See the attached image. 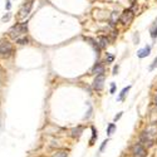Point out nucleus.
<instances>
[{
	"instance_id": "obj_1",
	"label": "nucleus",
	"mask_w": 157,
	"mask_h": 157,
	"mask_svg": "<svg viewBox=\"0 0 157 157\" xmlns=\"http://www.w3.org/2000/svg\"><path fill=\"white\" fill-rule=\"evenodd\" d=\"M27 30H28V22L20 23V24H16L9 29V37L13 38V39H18L20 35L27 33Z\"/></svg>"
},
{
	"instance_id": "obj_2",
	"label": "nucleus",
	"mask_w": 157,
	"mask_h": 157,
	"mask_svg": "<svg viewBox=\"0 0 157 157\" xmlns=\"http://www.w3.org/2000/svg\"><path fill=\"white\" fill-rule=\"evenodd\" d=\"M14 52L11 43L6 39H0V57H9Z\"/></svg>"
},
{
	"instance_id": "obj_3",
	"label": "nucleus",
	"mask_w": 157,
	"mask_h": 157,
	"mask_svg": "<svg viewBox=\"0 0 157 157\" xmlns=\"http://www.w3.org/2000/svg\"><path fill=\"white\" fill-rule=\"evenodd\" d=\"M33 1L34 0H27V1L23 4L20 10H19V18H27L29 15V13L32 11V8H33Z\"/></svg>"
},
{
	"instance_id": "obj_4",
	"label": "nucleus",
	"mask_w": 157,
	"mask_h": 157,
	"mask_svg": "<svg viewBox=\"0 0 157 157\" xmlns=\"http://www.w3.org/2000/svg\"><path fill=\"white\" fill-rule=\"evenodd\" d=\"M132 155L133 157H146L147 156V150L143 145L136 143L132 147Z\"/></svg>"
},
{
	"instance_id": "obj_5",
	"label": "nucleus",
	"mask_w": 157,
	"mask_h": 157,
	"mask_svg": "<svg viewBox=\"0 0 157 157\" xmlns=\"http://www.w3.org/2000/svg\"><path fill=\"white\" fill-rule=\"evenodd\" d=\"M104 82H106V77H104V74L96 75V78H94L93 83H92L93 89H94V91H102L103 87H104Z\"/></svg>"
},
{
	"instance_id": "obj_6",
	"label": "nucleus",
	"mask_w": 157,
	"mask_h": 157,
	"mask_svg": "<svg viewBox=\"0 0 157 157\" xmlns=\"http://www.w3.org/2000/svg\"><path fill=\"white\" fill-rule=\"evenodd\" d=\"M133 18H135V14H133L132 9H126V10L121 14L120 20L123 23V24H131Z\"/></svg>"
},
{
	"instance_id": "obj_7",
	"label": "nucleus",
	"mask_w": 157,
	"mask_h": 157,
	"mask_svg": "<svg viewBox=\"0 0 157 157\" xmlns=\"http://www.w3.org/2000/svg\"><path fill=\"white\" fill-rule=\"evenodd\" d=\"M140 143L142 145V143H143V145H146V146H152V145H153V140H151L150 138V137H148V132H143V133H142V135L140 136Z\"/></svg>"
},
{
	"instance_id": "obj_8",
	"label": "nucleus",
	"mask_w": 157,
	"mask_h": 157,
	"mask_svg": "<svg viewBox=\"0 0 157 157\" xmlns=\"http://www.w3.org/2000/svg\"><path fill=\"white\" fill-rule=\"evenodd\" d=\"M150 53H151V45H146L145 48H142V49H140L138 52H137V57L142 59V58H146V57H148Z\"/></svg>"
},
{
	"instance_id": "obj_9",
	"label": "nucleus",
	"mask_w": 157,
	"mask_h": 157,
	"mask_svg": "<svg viewBox=\"0 0 157 157\" xmlns=\"http://www.w3.org/2000/svg\"><path fill=\"white\" fill-rule=\"evenodd\" d=\"M92 73L96 74V75H99V74H103L104 73V65L101 63V62H98V63H96L93 65L92 68Z\"/></svg>"
},
{
	"instance_id": "obj_10",
	"label": "nucleus",
	"mask_w": 157,
	"mask_h": 157,
	"mask_svg": "<svg viewBox=\"0 0 157 157\" xmlns=\"http://www.w3.org/2000/svg\"><path fill=\"white\" fill-rule=\"evenodd\" d=\"M84 39H85V42H89V44H91V45L93 47V49L96 50V53H97V54L101 53V47H99V44H98V43H97L96 40L92 39V38H84Z\"/></svg>"
},
{
	"instance_id": "obj_11",
	"label": "nucleus",
	"mask_w": 157,
	"mask_h": 157,
	"mask_svg": "<svg viewBox=\"0 0 157 157\" xmlns=\"http://www.w3.org/2000/svg\"><path fill=\"white\" fill-rule=\"evenodd\" d=\"M82 133H83V127L78 126V127H75L72 130V137L73 138H79V137L82 136Z\"/></svg>"
},
{
	"instance_id": "obj_12",
	"label": "nucleus",
	"mask_w": 157,
	"mask_h": 157,
	"mask_svg": "<svg viewBox=\"0 0 157 157\" xmlns=\"http://www.w3.org/2000/svg\"><path fill=\"white\" fill-rule=\"evenodd\" d=\"M98 44H99V47H101V49L107 48V45L109 44L108 38H107V37H99V38H98Z\"/></svg>"
},
{
	"instance_id": "obj_13",
	"label": "nucleus",
	"mask_w": 157,
	"mask_h": 157,
	"mask_svg": "<svg viewBox=\"0 0 157 157\" xmlns=\"http://www.w3.org/2000/svg\"><path fill=\"white\" fill-rule=\"evenodd\" d=\"M130 89H131V85H128V87L123 88L122 91H121V93H120V96L117 97V101H120V102L125 101V98H126V96H127V93H128V91H130Z\"/></svg>"
},
{
	"instance_id": "obj_14",
	"label": "nucleus",
	"mask_w": 157,
	"mask_h": 157,
	"mask_svg": "<svg viewBox=\"0 0 157 157\" xmlns=\"http://www.w3.org/2000/svg\"><path fill=\"white\" fill-rule=\"evenodd\" d=\"M150 33H151V38L155 40L156 38H157V19L153 22V24L151 25V28H150Z\"/></svg>"
},
{
	"instance_id": "obj_15",
	"label": "nucleus",
	"mask_w": 157,
	"mask_h": 157,
	"mask_svg": "<svg viewBox=\"0 0 157 157\" xmlns=\"http://www.w3.org/2000/svg\"><path fill=\"white\" fill-rule=\"evenodd\" d=\"M16 40V43L18 44H20V45H24V44H28V43H29V38L28 37H19L18 39H15Z\"/></svg>"
},
{
	"instance_id": "obj_16",
	"label": "nucleus",
	"mask_w": 157,
	"mask_h": 157,
	"mask_svg": "<svg viewBox=\"0 0 157 157\" xmlns=\"http://www.w3.org/2000/svg\"><path fill=\"white\" fill-rule=\"evenodd\" d=\"M97 137H98V135H97L96 128H94V127L92 126V138L89 140V146H93V145H94V141L97 140Z\"/></svg>"
},
{
	"instance_id": "obj_17",
	"label": "nucleus",
	"mask_w": 157,
	"mask_h": 157,
	"mask_svg": "<svg viewBox=\"0 0 157 157\" xmlns=\"http://www.w3.org/2000/svg\"><path fill=\"white\" fill-rule=\"evenodd\" d=\"M115 131H116V125L115 123H109L108 127H107V136H111Z\"/></svg>"
},
{
	"instance_id": "obj_18",
	"label": "nucleus",
	"mask_w": 157,
	"mask_h": 157,
	"mask_svg": "<svg viewBox=\"0 0 157 157\" xmlns=\"http://www.w3.org/2000/svg\"><path fill=\"white\" fill-rule=\"evenodd\" d=\"M53 157H68V153L65 151H58V152H55Z\"/></svg>"
},
{
	"instance_id": "obj_19",
	"label": "nucleus",
	"mask_w": 157,
	"mask_h": 157,
	"mask_svg": "<svg viewBox=\"0 0 157 157\" xmlns=\"http://www.w3.org/2000/svg\"><path fill=\"white\" fill-rule=\"evenodd\" d=\"M118 19L117 16V11H113L112 13V16H111V25H115L116 24V20Z\"/></svg>"
},
{
	"instance_id": "obj_20",
	"label": "nucleus",
	"mask_w": 157,
	"mask_h": 157,
	"mask_svg": "<svg viewBox=\"0 0 157 157\" xmlns=\"http://www.w3.org/2000/svg\"><path fill=\"white\" fill-rule=\"evenodd\" d=\"M133 43H135V44H138L140 43V35H138V33H135V34H133Z\"/></svg>"
},
{
	"instance_id": "obj_21",
	"label": "nucleus",
	"mask_w": 157,
	"mask_h": 157,
	"mask_svg": "<svg viewBox=\"0 0 157 157\" xmlns=\"http://www.w3.org/2000/svg\"><path fill=\"white\" fill-rule=\"evenodd\" d=\"M10 18H11V14H10V13H6V15H4V16L1 18V22H3V23L9 22V20H10Z\"/></svg>"
},
{
	"instance_id": "obj_22",
	"label": "nucleus",
	"mask_w": 157,
	"mask_h": 157,
	"mask_svg": "<svg viewBox=\"0 0 157 157\" xmlns=\"http://www.w3.org/2000/svg\"><path fill=\"white\" fill-rule=\"evenodd\" d=\"M113 60H115V55H112V54H107V57H106V62H107V63H112Z\"/></svg>"
},
{
	"instance_id": "obj_23",
	"label": "nucleus",
	"mask_w": 157,
	"mask_h": 157,
	"mask_svg": "<svg viewBox=\"0 0 157 157\" xmlns=\"http://www.w3.org/2000/svg\"><path fill=\"white\" fill-rule=\"evenodd\" d=\"M157 68V57L153 59V62H152V64L150 65V70H153V69H156Z\"/></svg>"
},
{
	"instance_id": "obj_24",
	"label": "nucleus",
	"mask_w": 157,
	"mask_h": 157,
	"mask_svg": "<svg viewBox=\"0 0 157 157\" xmlns=\"http://www.w3.org/2000/svg\"><path fill=\"white\" fill-rule=\"evenodd\" d=\"M5 9H8V10H10V9H11V3H10V0H5Z\"/></svg>"
},
{
	"instance_id": "obj_25",
	"label": "nucleus",
	"mask_w": 157,
	"mask_h": 157,
	"mask_svg": "<svg viewBox=\"0 0 157 157\" xmlns=\"http://www.w3.org/2000/svg\"><path fill=\"white\" fill-rule=\"evenodd\" d=\"M107 143H108V140H106V141H103L102 142V146H101V148H99V151L101 152H103V150H104V147L107 146Z\"/></svg>"
},
{
	"instance_id": "obj_26",
	"label": "nucleus",
	"mask_w": 157,
	"mask_h": 157,
	"mask_svg": "<svg viewBox=\"0 0 157 157\" xmlns=\"http://www.w3.org/2000/svg\"><path fill=\"white\" fill-rule=\"evenodd\" d=\"M116 91V83H111V93H115Z\"/></svg>"
},
{
	"instance_id": "obj_27",
	"label": "nucleus",
	"mask_w": 157,
	"mask_h": 157,
	"mask_svg": "<svg viewBox=\"0 0 157 157\" xmlns=\"http://www.w3.org/2000/svg\"><path fill=\"white\" fill-rule=\"evenodd\" d=\"M122 115H123V112H120V113H118V115H117V116L115 117V122H117L118 120H120V118L122 117Z\"/></svg>"
},
{
	"instance_id": "obj_28",
	"label": "nucleus",
	"mask_w": 157,
	"mask_h": 157,
	"mask_svg": "<svg viewBox=\"0 0 157 157\" xmlns=\"http://www.w3.org/2000/svg\"><path fill=\"white\" fill-rule=\"evenodd\" d=\"M117 73H118V65H115V68H113V73H112V74H113V75H116Z\"/></svg>"
},
{
	"instance_id": "obj_29",
	"label": "nucleus",
	"mask_w": 157,
	"mask_h": 157,
	"mask_svg": "<svg viewBox=\"0 0 157 157\" xmlns=\"http://www.w3.org/2000/svg\"><path fill=\"white\" fill-rule=\"evenodd\" d=\"M156 103H157V96H156Z\"/></svg>"
},
{
	"instance_id": "obj_30",
	"label": "nucleus",
	"mask_w": 157,
	"mask_h": 157,
	"mask_svg": "<svg viewBox=\"0 0 157 157\" xmlns=\"http://www.w3.org/2000/svg\"><path fill=\"white\" fill-rule=\"evenodd\" d=\"M130 1H135V0H130Z\"/></svg>"
}]
</instances>
